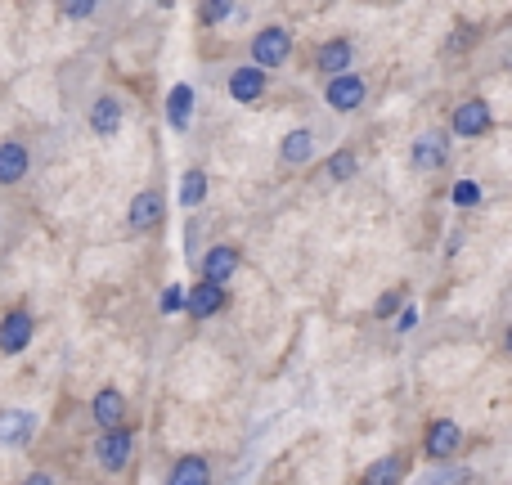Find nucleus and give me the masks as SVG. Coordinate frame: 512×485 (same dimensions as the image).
<instances>
[{
    "instance_id": "f8f14e48",
    "label": "nucleus",
    "mask_w": 512,
    "mask_h": 485,
    "mask_svg": "<svg viewBox=\"0 0 512 485\" xmlns=\"http://www.w3.org/2000/svg\"><path fill=\"white\" fill-rule=\"evenodd\" d=\"M162 194L158 189H140V194L131 198V207H126V225H131L135 234H144V230H158L162 225Z\"/></svg>"
},
{
    "instance_id": "b1692460",
    "label": "nucleus",
    "mask_w": 512,
    "mask_h": 485,
    "mask_svg": "<svg viewBox=\"0 0 512 485\" xmlns=\"http://www.w3.org/2000/svg\"><path fill=\"white\" fill-rule=\"evenodd\" d=\"M234 14V0H198V23L203 27H216Z\"/></svg>"
},
{
    "instance_id": "cd10ccee",
    "label": "nucleus",
    "mask_w": 512,
    "mask_h": 485,
    "mask_svg": "<svg viewBox=\"0 0 512 485\" xmlns=\"http://www.w3.org/2000/svg\"><path fill=\"white\" fill-rule=\"evenodd\" d=\"M176 310H185V288L171 283V288L162 292V315H176Z\"/></svg>"
},
{
    "instance_id": "a878e982",
    "label": "nucleus",
    "mask_w": 512,
    "mask_h": 485,
    "mask_svg": "<svg viewBox=\"0 0 512 485\" xmlns=\"http://www.w3.org/2000/svg\"><path fill=\"white\" fill-rule=\"evenodd\" d=\"M450 203H454V207H477V203H481V180L463 176L459 185L450 189Z\"/></svg>"
},
{
    "instance_id": "423d86ee",
    "label": "nucleus",
    "mask_w": 512,
    "mask_h": 485,
    "mask_svg": "<svg viewBox=\"0 0 512 485\" xmlns=\"http://www.w3.org/2000/svg\"><path fill=\"white\" fill-rule=\"evenodd\" d=\"M409 158H414L418 171H441L445 158H450V131H441V126L418 131L414 144H409Z\"/></svg>"
},
{
    "instance_id": "4468645a",
    "label": "nucleus",
    "mask_w": 512,
    "mask_h": 485,
    "mask_svg": "<svg viewBox=\"0 0 512 485\" xmlns=\"http://www.w3.org/2000/svg\"><path fill=\"white\" fill-rule=\"evenodd\" d=\"M194 108H198V95L189 81H176L167 95V126L171 131H189V122H194Z\"/></svg>"
},
{
    "instance_id": "7ed1b4c3",
    "label": "nucleus",
    "mask_w": 512,
    "mask_h": 485,
    "mask_svg": "<svg viewBox=\"0 0 512 485\" xmlns=\"http://www.w3.org/2000/svg\"><path fill=\"white\" fill-rule=\"evenodd\" d=\"M225 90H230L234 104H261L265 90H270V72L256 68V63H234L225 72Z\"/></svg>"
},
{
    "instance_id": "20e7f679",
    "label": "nucleus",
    "mask_w": 512,
    "mask_h": 485,
    "mask_svg": "<svg viewBox=\"0 0 512 485\" xmlns=\"http://www.w3.org/2000/svg\"><path fill=\"white\" fill-rule=\"evenodd\" d=\"M135 454V436L126 432V427H104V436L95 441V463L108 472V477H117V472H126V463H131Z\"/></svg>"
},
{
    "instance_id": "f257e3e1",
    "label": "nucleus",
    "mask_w": 512,
    "mask_h": 485,
    "mask_svg": "<svg viewBox=\"0 0 512 485\" xmlns=\"http://www.w3.org/2000/svg\"><path fill=\"white\" fill-rule=\"evenodd\" d=\"M324 104L333 108V113H360V108L369 104V77H360L355 68L333 72V77L324 81Z\"/></svg>"
},
{
    "instance_id": "0eeeda50",
    "label": "nucleus",
    "mask_w": 512,
    "mask_h": 485,
    "mask_svg": "<svg viewBox=\"0 0 512 485\" xmlns=\"http://www.w3.org/2000/svg\"><path fill=\"white\" fill-rule=\"evenodd\" d=\"M490 126H495V117H490L486 99H463L450 117V135H459V140H481Z\"/></svg>"
},
{
    "instance_id": "dca6fc26",
    "label": "nucleus",
    "mask_w": 512,
    "mask_h": 485,
    "mask_svg": "<svg viewBox=\"0 0 512 485\" xmlns=\"http://www.w3.org/2000/svg\"><path fill=\"white\" fill-rule=\"evenodd\" d=\"M310 158H315V131H310V126H297V131H288L279 140V162L283 167H306Z\"/></svg>"
},
{
    "instance_id": "6ab92c4d",
    "label": "nucleus",
    "mask_w": 512,
    "mask_h": 485,
    "mask_svg": "<svg viewBox=\"0 0 512 485\" xmlns=\"http://www.w3.org/2000/svg\"><path fill=\"white\" fill-rule=\"evenodd\" d=\"M32 427H36V418L27 414V409H9V414H0V445H27L32 441Z\"/></svg>"
},
{
    "instance_id": "39448f33",
    "label": "nucleus",
    "mask_w": 512,
    "mask_h": 485,
    "mask_svg": "<svg viewBox=\"0 0 512 485\" xmlns=\"http://www.w3.org/2000/svg\"><path fill=\"white\" fill-rule=\"evenodd\" d=\"M86 122H90V131H95L99 140H113V135L122 131V122H126L122 95H117V90H99V95L90 99V108H86Z\"/></svg>"
},
{
    "instance_id": "f03ea898",
    "label": "nucleus",
    "mask_w": 512,
    "mask_h": 485,
    "mask_svg": "<svg viewBox=\"0 0 512 485\" xmlns=\"http://www.w3.org/2000/svg\"><path fill=\"white\" fill-rule=\"evenodd\" d=\"M292 32L288 27H279V23H270V27H261V32L252 36V59L256 68H265V72H274V68H283V63L292 59Z\"/></svg>"
},
{
    "instance_id": "1a4fd4ad",
    "label": "nucleus",
    "mask_w": 512,
    "mask_h": 485,
    "mask_svg": "<svg viewBox=\"0 0 512 485\" xmlns=\"http://www.w3.org/2000/svg\"><path fill=\"white\" fill-rule=\"evenodd\" d=\"M32 337H36V319H32V310H9L5 319H0V351L5 355H18V351H27L32 346Z\"/></svg>"
},
{
    "instance_id": "5701e85b",
    "label": "nucleus",
    "mask_w": 512,
    "mask_h": 485,
    "mask_svg": "<svg viewBox=\"0 0 512 485\" xmlns=\"http://www.w3.org/2000/svg\"><path fill=\"white\" fill-rule=\"evenodd\" d=\"M355 171H360L355 153H351V149H342V153H333V158H328L324 176H328V180H355Z\"/></svg>"
},
{
    "instance_id": "9b49d317",
    "label": "nucleus",
    "mask_w": 512,
    "mask_h": 485,
    "mask_svg": "<svg viewBox=\"0 0 512 485\" xmlns=\"http://www.w3.org/2000/svg\"><path fill=\"white\" fill-rule=\"evenodd\" d=\"M185 310L189 319H212L225 310V283H212V279H198L194 288L185 292Z\"/></svg>"
},
{
    "instance_id": "6e6552de",
    "label": "nucleus",
    "mask_w": 512,
    "mask_h": 485,
    "mask_svg": "<svg viewBox=\"0 0 512 485\" xmlns=\"http://www.w3.org/2000/svg\"><path fill=\"white\" fill-rule=\"evenodd\" d=\"M27 176H32L27 140H0V189H18Z\"/></svg>"
},
{
    "instance_id": "9d476101",
    "label": "nucleus",
    "mask_w": 512,
    "mask_h": 485,
    "mask_svg": "<svg viewBox=\"0 0 512 485\" xmlns=\"http://www.w3.org/2000/svg\"><path fill=\"white\" fill-rule=\"evenodd\" d=\"M423 450H427V459H436V463L454 459V454L463 450V427L454 423V418H436V423L427 427Z\"/></svg>"
},
{
    "instance_id": "393cba45",
    "label": "nucleus",
    "mask_w": 512,
    "mask_h": 485,
    "mask_svg": "<svg viewBox=\"0 0 512 485\" xmlns=\"http://www.w3.org/2000/svg\"><path fill=\"white\" fill-rule=\"evenodd\" d=\"M108 0H59L63 18H77V23H90V18H99V9H104Z\"/></svg>"
},
{
    "instance_id": "2eb2a0df",
    "label": "nucleus",
    "mask_w": 512,
    "mask_h": 485,
    "mask_svg": "<svg viewBox=\"0 0 512 485\" xmlns=\"http://www.w3.org/2000/svg\"><path fill=\"white\" fill-rule=\"evenodd\" d=\"M90 418L99 427H122L126 423V396L117 387H99L95 400H90Z\"/></svg>"
},
{
    "instance_id": "a211bd4d",
    "label": "nucleus",
    "mask_w": 512,
    "mask_h": 485,
    "mask_svg": "<svg viewBox=\"0 0 512 485\" xmlns=\"http://www.w3.org/2000/svg\"><path fill=\"white\" fill-rule=\"evenodd\" d=\"M409 477V459L405 454H387V459H373L364 472V485H400Z\"/></svg>"
},
{
    "instance_id": "ddd939ff",
    "label": "nucleus",
    "mask_w": 512,
    "mask_h": 485,
    "mask_svg": "<svg viewBox=\"0 0 512 485\" xmlns=\"http://www.w3.org/2000/svg\"><path fill=\"white\" fill-rule=\"evenodd\" d=\"M203 279H212V283H230L234 279V270H239V247L234 243H212L203 252Z\"/></svg>"
},
{
    "instance_id": "c756f323",
    "label": "nucleus",
    "mask_w": 512,
    "mask_h": 485,
    "mask_svg": "<svg viewBox=\"0 0 512 485\" xmlns=\"http://www.w3.org/2000/svg\"><path fill=\"white\" fill-rule=\"evenodd\" d=\"M414 324H418V310H414V306H405V310L396 315V328H400V333H409Z\"/></svg>"
},
{
    "instance_id": "4be33fe9",
    "label": "nucleus",
    "mask_w": 512,
    "mask_h": 485,
    "mask_svg": "<svg viewBox=\"0 0 512 485\" xmlns=\"http://www.w3.org/2000/svg\"><path fill=\"white\" fill-rule=\"evenodd\" d=\"M414 485H472V468H463V463H450V459H445L441 468H432L427 477H418Z\"/></svg>"
},
{
    "instance_id": "7c9ffc66",
    "label": "nucleus",
    "mask_w": 512,
    "mask_h": 485,
    "mask_svg": "<svg viewBox=\"0 0 512 485\" xmlns=\"http://www.w3.org/2000/svg\"><path fill=\"white\" fill-rule=\"evenodd\" d=\"M0 234H5V216H0Z\"/></svg>"
},
{
    "instance_id": "aec40b11",
    "label": "nucleus",
    "mask_w": 512,
    "mask_h": 485,
    "mask_svg": "<svg viewBox=\"0 0 512 485\" xmlns=\"http://www.w3.org/2000/svg\"><path fill=\"white\" fill-rule=\"evenodd\" d=\"M167 485H212V468H207L203 454H185V459H176Z\"/></svg>"
},
{
    "instance_id": "bb28decb",
    "label": "nucleus",
    "mask_w": 512,
    "mask_h": 485,
    "mask_svg": "<svg viewBox=\"0 0 512 485\" xmlns=\"http://www.w3.org/2000/svg\"><path fill=\"white\" fill-rule=\"evenodd\" d=\"M400 306H405V292H400V288H391V292H382V297H378V306H373V315H378V319H387V315H396Z\"/></svg>"
},
{
    "instance_id": "c85d7f7f",
    "label": "nucleus",
    "mask_w": 512,
    "mask_h": 485,
    "mask_svg": "<svg viewBox=\"0 0 512 485\" xmlns=\"http://www.w3.org/2000/svg\"><path fill=\"white\" fill-rule=\"evenodd\" d=\"M18 485H59V481H54V472L36 468V472H27V477H23V481H18Z\"/></svg>"
},
{
    "instance_id": "f3484780",
    "label": "nucleus",
    "mask_w": 512,
    "mask_h": 485,
    "mask_svg": "<svg viewBox=\"0 0 512 485\" xmlns=\"http://www.w3.org/2000/svg\"><path fill=\"white\" fill-rule=\"evenodd\" d=\"M355 63V45L346 41V36H337V41H324L315 50V68L324 72V77H333V72H346Z\"/></svg>"
},
{
    "instance_id": "412c9836",
    "label": "nucleus",
    "mask_w": 512,
    "mask_h": 485,
    "mask_svg": "<svg viewBox=\"0 0 512 485\" xmlns=\"http://www.w3.org/2000/svg\"><path fill=\"white\" fill-rule=\"evenodd\" d=\"M207 189H212V180H207V171L203 167H189L185 176H180V207H203L207 203Z\"/></svg>"
}]
</instances>
